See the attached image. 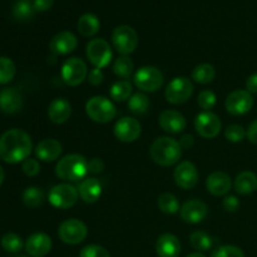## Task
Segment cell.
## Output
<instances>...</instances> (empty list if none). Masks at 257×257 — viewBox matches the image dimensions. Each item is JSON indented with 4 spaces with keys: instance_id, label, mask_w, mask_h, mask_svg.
<instances>
[{
    "instance_id": "obj_17",
    "label": "cell",
    "mask_w": 257,
    "mask_h": 257,
    "mask_svg": "<svg viewBox=\"0 0 257 257\" xmlns=\"http://www.w3.org/2000/svg\"><path fill=\"white\" fill-rule=\"evenodd\" d=\"M52 238L47 233H33L25 241V251L32 257H44L52 250Z\"/></svg>"
},
{
    "instance_id": "obj_6",
    "label": "cell",
    "mask_w": 257,
    "mask_h": 257,
    "mask_svg": "<svg viewBox=\"0 0 257 257\" xmlns=\"http://www.w3.org/2000/svg\"><path fill=\"white\" fill-rule=\"evenodd\" d=\"M112 43L119 54L127 57L137 49L138 35L130 25H119L113 30Z\"/></svg>"
},
{
    "instance_id": "obj_40",
    "label": "cell",
    "mask_w": 257,
    "mask_h": 257,
    "mask_svg": "<svg viewBox=\"0 0 257 257\" xmlns=\"http://www.w3.org/2000/svg\"><path fill=\"white\" fill-rule=\"evenodd\" d=\"M216 100H217L216 94L210 89L202 90V92L198 94V98H197L198 105L205 110L212 109V108L216 105Z\"/></svg>"
},
{
    "instance_id": "obj_49",
    "label": "cell",
    "mask_w": 257,
    "mask_h": 257,
    "mask_svg": "<svg viewBox=\"0 0 257 257\" xmlns=\"http://www.w3.org/2000/svg\"><path fill=\"white\" fill-rule=\"evenodd\" d=\"M193 143H195V138H193V136H191V135L182 136V137H181V140H180L181 147L185 148V150H186V148L192 147Z\"/></svg>"
},
{
    "instance_id": "obj_14",
    "label": "cell",
    "mask_w": 257,
    "mask_h": 257,
    "mask_svg": "<svg viewBox=\"0 0 257 257\" xmlns=\"http://www.w3.org/2000/svg\"><path fill=\"white\" fill-rule=\"evenodd\" d=\"M141 133H142V125H141L140 120L133 117L120 118L114 125V136L120 142H135L140 138Z\"/></svg>"
},
{
    "instance_id": "obj_12",
    "label": "cell",
    "mask_w": 257,
    "mask_h": 257,
    "mask_svg": "<svg viewBox=\"0 0 257 257\" xmlns=\"http://www.w3.org/2000/svg\"><path fill=\"white\" fill-rule=\"evenodd\" d=\"M195 128L196 132L201 136L202 138H216L221 132L222 128V123H221L220 118L217 114L210 112V110H205V112L197 114L195 119Z\"/></svg>"
},
{
    "instance_id": "obj_32",
    "label": "cell",
    "mask_w": 257,
    "mask_h": 257,
    "mask_svg": "<svg viewBox=\"0 0 257 257\" xmlns=\"http://www.w3.org/2000/svg\"><path fill=\"white\" fill-rule=\"evenodd\" d=\"M215 240L205 231H195L190 236V243L198 251H208L213 246Z\"/></svg>"
},
{
    "instance_id": "obj_46",
    "label": "cell",
    "mask_w": 257,
    "mask_h": 257,
    "mask_svg": "<svg viewBox=\"0 0 257 257\" xmlns=\"http://www.w3.org/2000/svg\"><path fill=\"white\" fill-rule=\"evenodd\" d=\"M33 4H34L35 12H47L53 7L54 0H34Z\"/></svg>"
},
{
    "instance_id": "obj_42",
    "label": "cell",
    "mask_w": 257,
    "mask_h": 257,
    "mask_svg": "<svg viewBox=\"0 0 257 257\" xmlns=\"http://www.w3.org/2000/svg\"><path fill=\"white\" fill-rule=\"evenodd\" d=\"M22 170L28 177H34V176H37L40 172V165L34 158H28V160L23 162Z\"/></svg>"
},
{
    "instance_id": "obj_26",
    "label": "cell",
    "mask_w": 257,
    "mask_h": 257,
    "mask_svg": "<svg viewBox=\"0 0 257 257\" xmlns=\"http://www.w3.org/2000/svg\"><path fill=\"white\" fill-rule=\"evenodd\" d=\"M235 190L240 195H250L257 190V176L251 171H243L236 177Z\"/></svg>"
},
{
    "instance_id": "obj_11",
    "label": "cell",
    "mask_w": 257,
    "mask_h": 257,
    "mask_svg": "<svg viewBox=\"0 0 257 257\" xmlns=\"http://www.w3.org/2000/svg\"><path fill=\"white\" fill-rule=\"evenodd\" d=\"M87 57L89 62L94 65V68L102 69L107 67L112 60V48L109 43L105 42L104 39H100V38L92 39L87 44Z\"/></svg>"
},
{
    "instance_id": "obj_41",
    "label": "cell",
    "mask_w": 257,
    "mask_h": 257,
    "mask_svg": "<svg viewBox=\"0 0 257 257\" xmlns=\"http://www.w3.org/2000/svg\"><path fill=\"white\" fill-rule=\"evenodd\" d=\"M79 257H110V255L103 246L88 245L80 251Z\"/></svg>"
},
{
    "instance_id": "obj_50",
    "label": "cell",
    "mask_w": 257,
    "mask_h": 257,
    "mask_svg": "<svg viewBox=\"0 0 257 257\" xmlns=\"http://www.w3.org/2000/svg\"><path fill=\"white\" fill-rule=\"evenodd\" d=\"M4 177H5L4 171H3L2 166H0V186H2V185H3V182H4Z\"/></svg>"
},
{
    "instance_id": "obj_23",
    "label": "cell",
    "mask_w": 257,
    "mask_h": 257,
    "mask_svg": "<svg viewBox=\"0 0 257 257\" xmlns=\"http://www.w3.org/2000/svg\"><path fill=\"white\" fill-rule=\"evenodd\" d=\"M156 252L160 257H178L181 253V242L173 233H163L156 242Z\"/></svg>"
},
{
    "instance_id": "obj_25",
    "label": "cell",
    "mask_w": 257,
    "mask_h": 257,
    "mask_svg": "<svg viewBox=\"0 0 257 257\" xmlns=\"http://www.w3.org/2000/svg\"><path fill=\"white\" fill-rule=\"evenodd\" d=\"M78 192L85 203H94L102 196V185L97 178L88 177L79 183Z\"/></svg>"
},
{
    "instance_id": "obj_51",
    "label": "cell",
    "mask_w": 257,
    "mask_h": 257,
    "mask_svg": "<svg viewBox=\"0 0 257 257\" xmlns=\"http://www.w3.org/2000/svg\"><path fill=\"white\" fill-rule=\"evenodd\" d=\"M186 257H206V256L201 252H193V253H190V255Z\"/></svg>"
},
{
    "instance_id": "obj_2",
    "label": "cell",
    "mask_w": 257,
    "mask_h": 257,
    "mask_svg": "<svg viewBox=\"0 0 257 257\" xmlns=\"http://www.w3.org/2000/svg\"><path fill=\"white\" fill-rule=\"evenodd\" d=\"M151 157L157 165L170 167L176 165L182 157V147L180 142L170 137H160L151 146Z\"/></svg>"
},
{
    "instance_id": "obj_29",
    "label": "cell",
    "mask_w": 257,
    "mask_h": 257,
    "mask_svg": "<svg viewBox=\"0 0 257 257\" xmlns=\"http://www.w3.org/2000/svg\"><path fill=\"white\" fill-rule=\"evenodd\" d=\"M44 191L39 187H35V186L28 187L23 192V202L27 207L30 208H37L42 206L43 202H44Z\"/></svg>"
},
{
    "instance_id": "obj_45",
    "label": "cell",
    "mask_w": 257,
    "mask_h": 257,
    "mask_svg": "<svg viewBox=\"0 0 257 257\" xmlns=\"http://www.w3.org/2000/svg\"><path fill=\"white\" fill-rule=\"evenodd\" d=\"M104 167V162H103V160H100V158H92L90 161H88V171L92 173L103 172Z\"/></svg>"
},
{
    "instance_id": "obj_36",
    "label": "cell",
    "mask_w": 257,
    "mask_h": 257,
    "mask_svg": "<svg viewBox=\"0 0 257 257\" xmlns=\"http://www.w3.org/2000/svg\"><path fill=\"white\" fill-rule=\"evenodd\" d=\"M15 68L14 62L10 58L0 57V84H7L12 82L15 77Z\"/></svg>"
},
{
    "instance_id": "obj_35",
    "label": "cell",
    "mask_w": 257,
    "mask_h": 257,
    "mask_svg": "<svg viewBox=\"0 0 257 257\" xmlns=\"http://www.w3.org/2000/svg\"><path fill=\"white\" fill-rule=\"evenodd\" d=\"M133 69H135V64L132 60L125 55L118 58L113 64V72L117 77L123 78V79H128L132 75Z\"/></svg>"
},
{
    "instance_id": "obj_10",
    "label": "cell",
    "mask_w": 257,
    "mask_h": 257,
    "mask_svg": "<svg viewBox=\"0 0 257 257\" xmlns=\"http://www.w3.org/2000/svg\"><path fill=\"white\" fill-rule=\"evenodd\" d=\"M78 197H79L78 188L72 185H68V183H60V185L54 186L49 192V202L52 203V206L60 208V210L73 207L77 203Z\"/></svg>"
},
{
    "instance_id": "obj_8",
    "label": "cell",
    "mask_w": 257,
    "mask_h": 257,
    "mask_svg": "<svg viewBox=\"0 0 257 257\" xmlns=\"http://www.w3.org/2000/svg\"><path fill=\"white\" fill-rule=\"evenodd\" d=\"M88 228L83 221L77 218H69L62 222L58 230V236L67 245H78L85 240Z\"/></svg>"
},
{
    "instance_id": "obj_15",
    "label": "cell",
    "mask_w": 257,
    "mask_h": 257,
    "mask_svg": "<svg viewBox=\"0 0 257 257\" xmlns=\"http://www.w3.org/2000/svg\"><path fill=\"white\" fill-rule=\"evenodd\" d=\"M176 185L183 190H190L193 188L198 182V171L196 166L190 161H183L176 167L175 173Z\"/></svg>"
},
{
    "instance_id": "obj_3",
    "label": "cell",
    "mask_w": 257,
    "mask_h": 257,
    "mask_svg": "<svg viewBox=\"0 0 257 257\" xmlns=\"http://www.w3.org/2000/svg\"><path fill=\"white\" fill-rule=\"evenodd\" d=\"M88 172V161L84 156L77 155H68L59 160V162L55 166V175L64 181H75L82 180L85 177Z\"/></svg>"
},
{
    "instance_id": "obj_27",
    "label": "cell",
    "mask_w": 257,
    "mask_h": 257,
    "mask_svg": "<svg viewBox=\"0 0 257 257\" xmlns=\"http://www.w3.org/2000/svg\"><path fill=\"white\" fill-rule=\"evenodd\" d=\"M100 28V22L94 14H83L78 20V32L83 37H93L98 33Z\"/></svg>"
},
{
    "instance_id": "obj_9",
    "label": "cell",
    "mask_w": 257,
    "mask_h": 257,
    "mask_svg": "<svg viewBox=\"0 0 257 257\" xmlns=\"http://www.w3.org/2000/svg\"><path fill=\"white\" fill-rule=\"evenodd\" d=\"M88 77L87 64L80 58H69L62 65V79L69 87H77Z\"/></svg>"
},
{
    "instance_id": "obj_19",
    "label": "cell",
    "mask_w": 257,
    "mask_h": 257,
    "mask_svg": "<svg viewBox=\"0 0 257 257\" xmlns=\"http://www.w3.org/2000/svg\"><path fill=\"white\" fill-rule=\"evenodd\" d=\"M231 186H232L231 177L222 171H216V172L211 173L206 180L207 191L216 197L227 195L231 190Z\"/></svg>"
},
{
    "instance_id": "obj_33",
    "label": "cell",
    "mask_w": 257,
    "mask_h": 257,
    "mask_svg": "<svg viewBox=\"0 0 257 257\" xmlns=\"http://www.w3.org/2000/svg\"><path fill=\"white\" fill-rule=\"evenodd\" d=\"M34 4L32 0H17L13 5V15L17 20H28L34 15Z\"/></svg>"
},
{
    "instance_id": "obj_48",
    "label": "cell",
    "mask_w": 257,
    "mask_h": 257,
    "mask_svg": "<svg viewBox=\"0 0 257 257\" xmlns=\"http://www.w3.org/2000/svg\"><path fill=\"white\" fill-rule=\"evenodd\" d=\"M247 138L251 143L257 145V119L253 120L247 130Z\"/></svg>"
},
{
    "instance_id": "obj_20",
    "label": "cell",
    "mask_w": 257,
    "mask_h": 257,
    "mask_svg": "<svg viewBox=\"0 0 257 257\" xmlns=\"http://www.w3.org/2000/svg\"><path fill=\"white\" fill-rule=\"evenodd\" d=\"M78 45V39L73 33L60 32L50 40L49 48L57 55H67L74 52Z\"/></svg>"
},
{
    "instance_id": "obj_44",
    "label": "cell",
    "mask_w": 257,
    "mask_h": 257,
    "mask_svg": "<svg viewBox=\"0 0 257 257\" xmlns=\"http://www.w3.org/2000/svg\"><path fill=\"white\" fill-rule=\"evenodd\" d=\"M103 80H104V74H103L102 69H99V68H94L88 74V82L92 85H94V87L102 84Z\"/></svg>"
},
{
    "instance_id": "obj_30",
    "label": "cell",
    "mask_w": 257,
    "mask_h": 257,
    "mask_svg": "<svg viewBox=\"0 0 257 257\" xmlns=\"http://www.w3.org/2000/svg\"><path fill=\"white\" fill-rule=\"evenodd\" d=\"M150 99H148L147 95L145 93H135L132 94V97L130 98V102H128V108H130L131 112L136 115H143L147 113L148 108H150Z\"/></svg>"
},
{
    "instance_id": "obj_5",
    "label": "cell",
    "mask_w": 257,
    "mask_h": 257,
    "mask_svg": "<svg viewBox=\"0 0 257 257\" xmlns=\"http://www.w3.org/2000/svg\"><path fill=\"white\" fill-rule=\"evenodd\" d=\"M135 84L142 92L153 93L160 89L165 83V75L158 68L145 65L140 68L135 74Z\"/></svg>"
},
{
    "instance_id": "obj_13",
    "label": "cell",
    "mask_w": 257,
    "mask_h": 257,
    "mask_svg": "<svg viewBox=\"0 0 257 257\" xmlns=\"http://www.w3.org/2000/svg\"><path fill=\"white\" fill-rule=\"evenodd\" d=\"M253 105V97L250 92L245 89L233 90L227 95L225 107L227 112L232 115H243L251 110Z\"/></svg>"
},
{
    "instance_id": "obj_24",
    "label": "cell",
    "mask_w": 257,
    "mask_h": 257,
    "mask_svg": "<svg viewBox=\"0 0 257 257\" xmlns=\"http://www.w3.org/2000/svg\"><path fill=\"white\" fill-rule=\"evenodd\" d=\"M23 105V97L15 88H5L0 92V109L8 114L19 112Z\"/></svg>"
},
{
    "instance_id": "obj_16",
    "label": "cell",
    "mask_w": 257,
    "mask_h": 257,
    "mask_svg": "<svg viewBox=\"0 0 257 257\" xmlns=\"http://www.w3.org/2000/svg\"><path fill=\"white\" fill-rule=\"evenodd\" d=\"M208 208L205 202L200 200H190L182 205L180 210L181 218L185 221L186 223H191V225H196L200 223L207 217Z\"/></svg>"
},
{
    "instance_id": "obj_28",
    "label": "cell",
    "mask_w": 257,
    "mask_h": 257,
    "mask_svg": "<svg viewBox=\"0 0 257 257\" xmlns=\"http://www.w3.org/2000/svg\"><path fill=\"white\" fill-rule=\"evenodd\" d=\"M109 95L112 99L117 100V102H123L125 99H130L132 97V84L127 79L117 80L110 87Z\"/></svg>"
},
{
    "instance_id": "obj_18",
    "label": "cell",
    "mask_w": 257,
    "mask_h": 257,
    "mask_svg": "<svg viewBox=\"0 0 257 257\" xmlns=\"http://www.w3.org/2000/svg\"><path fill=\"white\" fill-rule=\"evenodd\" d=\"M160 125L165 132L172 133V135H177L181 133L187 125L186 118L183 117L182 113L177 112L173 109L163 110L160 115Z\"/></svg>"
},
{
    "instance_id": "obj_39",
    "label": "cell",
    "mask_w": 257,
    "mask_h": 257,
    "mask_svg": "<svg viewBox=\"0 0 257 257\" xmlns=\"http://www.w3.org/2000/svg\"><path fill=\"white\" fill-rule=\"evenodd\" d=\"M211 257H245V253L237 246L223 245L216 248Z\"/></svg>"
},
{
    "instance_id": "obj_43",
    "label": "cell",
    "mask_w": 257,
    "mask_h": 257,
    "mask_svg": "<svg viewBox=\"0 0 257 257\" xmlns=\"http://www.w3.org/2000/svg\"><path fill=\"white\" fill-rule=\"evenodd\" d=\"M222 206L227 212H236L238 207H240V201H238L236 196H226L222 202Z\"/></svg>"
},
{
    "instance_id": "obj_38",
    "label": "cell",
    "mask_w": 257,
    "mask_h": 257,
    "mask_svg": "<svg viewBox=\"0 0 257 257\" xmlns=\"http://www.w3.org/2000/svg\"><path fill=\"white\" fill-rule=\"evenodd\" d=\"M225 136L230 142L238 143V142H242V141L245 140V137L247 136V132L243 130L242 125L231 124L226 128Z\"/></svg>"
},
{
    "instance_id": "obj_52",
    "label": "cell",
    "mask_w": 257,
    "mask_h": 257,
    "mask_svg": "<svg viewBox=\"0 0 257 257\" xmlns=\"http://www.w3.org/2000/svg\"><path fill=\"white\" fill-rule=\"evenodd\" d=\"M22 257H24V256H22Z\"/></svg>"
},
{
    "instance_id": "obj_7",
    "label": "cell",
    "mask_w": 257,
    "mask_h": 257,
    "mask_svg": "<svg viewBox=\"0 0 257 257\" xmlns=\"http://www.w3.org/2000/svg\"><path fill=\"white\" fill-rule=\"evenodd\" d=\"M193 89L192 82L188 78L176 77L166 87L165 97L172 104H182L192 97Z\"/></svg>"
},
{
    "instance_id": "obj_4",
    "label": "cell",
    "mask_w": 257,
    "mask_h": 257,
    "mask_svg": "<svg viewBox=\"0 0 257 257\" xmlns=\"http://www.w3.org/2000/svg\"><path fill=\"white\" fill-rule=\"evenodd\" d=\"M85 113L92 120L97 123H108L117 115L115 105L108 98L95 95L85 103Z\"/></svg>"
},
{
    "instance_id": "obj_21",
    "label": "cell",
    "mask_w": 257,
    "mask_h": 257,
    "mask_svg": "<svg viewBox=\"0 0 257 257\" xmlns=\"http://www.w3.org/2000/svg\"><path fill=\"white\" fill-rule=\"evenodd\" d=\"M63 152V146L54 138H47L38 143L35 147V156L43 162H53L58 160Z\"/></svg>"
},
{
    "instance_id": "obj_34",
    "label": "cell",
    "mask_w": 257,
    "mask_h": 257,
    "mask_svg": "<svg viewBox=\"0 0 257 257\" xmlns=\"http://www.w3.org/2000/svg\"><path fill=\"white\" fill-rule=\"evenodd\" d=\"M158 207L162 211L163 213H167V215H175L180 211V203H178L177 197L172 193H162V195L158 197Z\"/></svg>"
},
{
    "instance_id": "obj_37",
    "label": "cell",
    "mask_w": 257,
    "mask_h": 257,
    "mask_svg": "<svg viewBox=\"0 0 257 257\" xmlns=\"http://www.w3.org/2000/svg\"><path fill=\"white\" fill-rule=\"evenodd\" d=\"M2 247L8 252H19L24 247L22 237L14 232L5 233L2 237Z\"/></svg>"
},
{
    "instance_id": "obj_31",
    "label": "cell",
    "mask_w": 257,
    "mask_h": 257,
    "mask_svg": "<svg viewBox=\"0 0 257 257\" xmlns=\"http://www.w3.org/2000/svg\"><path fill=\"white\" fill-rule=\"evenodd\" d=\"M216 77V69L213 65L207 64H200L193 69L192 72V79L195 82L200 83V84H208L212 82Z\"/></svg>"
},
{
    "instance_id": "obj_47",
    "label": "cell",
    "mask_w": 257,
    "mask_h": 257,
    "mask_svg": "<svg viewBox=\"0 0 257 257\" xmlns=\"http://www.w3.org/2000/svg\"><path fill=\"white\" fill-rule=\"evenodd\" d=\"M246 90L250 92L251 94L257 93V73L247 78V80H246Z\"/></svg>"
},
{
    "instance_id": "obj_22",
    "label": "cell",
    "mask_w": 257,
    "mask_h": 257,
    "mask_svg": "<svg viewBox=\"0 0 257 257\" xmlns=\"http://www.w3.org/2000/svg\"><path fill=\"white\" fill-rule=\"evenodd\" d=\"M72 115V105L64 98H55L48 107V117L55 124H63Z\"/></svg>"
},
{
    "instance_id": "obj_1",
    "label": "cell",
    "mask_w": 257,
    "mask_h": 257,
    "mask_svg": "<svg viewBox=\"0 0 257 257\" xmlns=\"http://www.w3.org/2000/svg\"><path fill=\"white\" fill-rule=\"evenodd\" d=\"M33 151V142L25 131L9 130L0 137V158L7 163H19L28 160Z\"/></svg>"
}]
</instances>
